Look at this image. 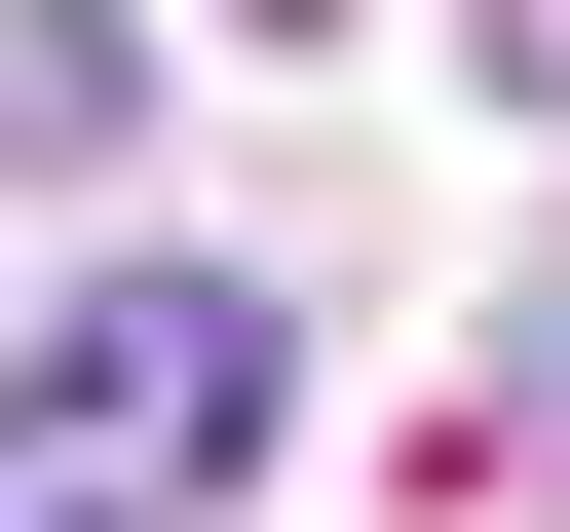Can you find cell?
<instances>
[{"label":"cell","mask_w":570,"mask_h":532,"mask_svg":"<svg viewBox=\"0 0 570 532\" xmlns=\"http://www.w3.org/2000/svg\"><path fill=\"white\" fill-rule=\"evenodd\" d=\"M266 418H305V343H266V266H115V305L0 381V532H190Z\"/></svg>","instance_id":"1"}]
</instances>
